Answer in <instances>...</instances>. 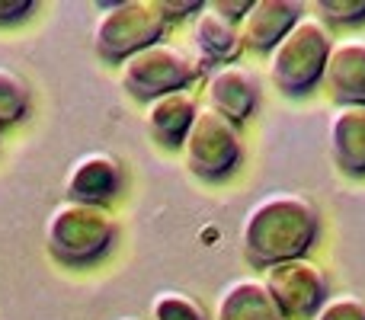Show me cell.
Masks as SVG:
<instances>
[{"label":"cell","instance_id":"277c9868","mask_svg":"<svg viewBox=\"0 0 365 320\" xmlns=\"http://www.w3.org/2000/svg\"><path fill=\"white\" fill-rule=\"evenodd\" d=\"M170 26L160 0H119L96 13L93 23V51L106 61L122 64L135 51L154 42H164Z\"/></svg>","mask_w":365,"mask_h":320},{"label":"cell","instance_id":"7402d4cb","mask_svg":"<svg viewBox=\"0 0 365 320\" xmlns=\"http://www.w3.org/2000/svg\"><path fill=\"white\" fill-rule=\"evenodd\" d=\"M250 4H253V0H212L215 10L225 13V16L234 19V23H240V19H244V13L250 10Z\"/></svg>","mask_w":365,"mask_h":320},{"label":"cell","instance_id":"44dd1931","mask_svg":"<svg viewBox=\"0 0 365 320\" xmlns=\"http://www.w3.org/2000/svg\"><path fill=\"white\" fill-rule=\"evenodd\" d=\"M160 6H164L167 19H180V16H189V13H202V0H182V4H177V0H160Z\"/></svg>","mask_w":365,"mask_h":320},{"label":"cell","instance_id":"ac0fdd59","mask_svg":"<svg viewBox=\"0 0 365 320\" xmlns=\"http://www.w3.org/2000/svg\"><path fill=\"white\" fill-rule=\"evenodd\" d=\"M311 320H365V298L343 291V295H330L324 308Z\"/></svg>","mask_w":365,"mask_h":320},{"label":"cell","instance_id":"5b68a950","mask_svg":"<svg viewBox=\"0 0 365 320\" xmlns=\"http://www.w3.org/2000/svg\"><path fill=\"white\" fill-rule=\"evenodd\" d=\"M199 61L170 42H154L135 51L119 64V81L135 100H158V96L186 90L199 77Z\"/></svg>","mask_w":365,"mask_h":320},{"label":"cell","instance_id":"603a6c76","mask_svg":"<svg viewBox=\"0 0 365 320\" xmlns=\"http://www.w3.org/2000/svg\"><path fill=\"white\" fill-rule=\"evenodd\" d=\"M119 320H141V317H119Z\"/></svg>","mask_w":365,"mask_h":320},{"label":"cell","instance_id":"ffe728a7","mask_svg":"<svg viewBox=\"0 0 365 320\" xmlns=\"http://www.w3.org/2000/svg\"><path fill=\"white\" fill-rule=\"evenodd\" d=\"M32 10H36L32 0H0V26L16 23V19H26Z\"/></svg>","mask_w":365,"mask_h":320},{"label":"cell","instance_id":"9c48e42d","mask_svg":"<svg viewBox=\"0 0 365 320\" xmlns=\"http://www.w3.org/2000/svg\"><path fill=\"white\" fill-rule=\"evenodd\" d=\"M205 106L231 119L234 125L247 122L257 109L259 100V83L253 71L240 68V64H221L205 77Z\"/></svg>","mask_w":365,"mask_h":320},{"label":"cell","instance_id":"3957f363","mask_svg":"<svg viewBox=\"0 0 365 320\" xmlns=\"http://www.w3.org/2000/svg\"><path fill=\"white\" fill-rule=\"evenodd\" d=\"M334 48L330 26L321 16L304 13L292 32L269 51V77L282 93L302 96L324 81L327 58Z\"/></svg>","mask_w":365,"mask_h":320},{"label":"cell","instance_id":"8fae6325","mask_svg":"<svg viewBox=\"0 0 365 320\" xmlns=\"http://www.w3.org/2000/svg\"><path fill=\"white\" fill-rule=\"evenodd\" d=\"M327 148L346 176H365V106H340L330 113Z\"/></svg>","mask_w":365,"mask_h":320},{"label":"cell","instance_id":"2e32d148","mask_svg":"<svg viewBox=\"0 0 365 320\" xmlns=\"http://www.w3.org/2000/svg\"><path fill=\"white\" fill-rule=\"evenodd\" d=\"M148 320H212V317H208L205 304L199 298L177 291V289H164L151 298Z\"/></svg>","mask_w":365,"mask_h":320},{"label":"cell","instance_id":"d6986e66","mask_svg":"<svg viewBox=\"0 0 365 320\" xmlns=\"http://www.w3.org/2000/svg\"><path fill=\"white\" fill-rule=\"evenodd\" d=\"M324 23H340V26H356L365 23V0H317Z\"/></svg>","mask_w":365,"mask_h":320},{"label":"cell","instance_id":"52a82bcc","mask_svg":"<svg viewBox=\"0 0 365 320\" xmlns=\"http://www.w3.org/2000/svg\"><path fill=\"white\" fill-rule=\"evenodd\" d=\"M263 285L269 289L285 320H311L330 298L327 276L308 257L285 259V263L263 269Z\"/></svg>","mask_w":365,"mask_h":320},{"label":"cell","instance_id":"9a60e30c","mask_svg":"<svg viewBox=\"0 0 365 320\" xmlns=\"http://www.w3.org/2000/svg\"><path fill=\"white\" fill-rule=\"evenodd\" d=\"M192 42L199 48V55L212 64H231L237 58V51L244 48L240 42V26L234 19H227L225 13H218L212 4L202 6V13L195 16V32Z\"/></svg>","mask_w":365,"mask_h":320},{"label":"cell","instance_id":"4fadbf2b","mask_svg":"<svg viewBox=\"0 0 365 320\" xmlns=\"http://www.w3.org/2000/svg\"><path fill=\"white\" fill-rule=\"evenodd\" d=\"M195 113H199V103H195V96L189 90L158 96V100H151L145 106L148 135L164 148H182V141H186L189 128L195 122Z\"/></svg>","mask_w":365,"mask_h":320},{"label":"cell","instance_id":"5bb4252c","mask_svg":"<svg viewBox=\"0 0 365 320\" xmlns=\"http://www.w3.org/2000/svg\"><path fill=\"white\" fill-rule=\"evenodd\" d=\"M212 320H285L263 279H234L218 291Z\"/></svg>","mask_w":365,"mask_h":320},{"label":"cell","instance_id":"30bf717a","mask_svg":"<svg viewBox=\"0 0 365 320\" xmlns=\"http://www.w3.org/2000/svg\"><path fill=\"white\" fill-rule=\"evenodd\" d=\"M302 16H304L302 0H253L250 10L237 23L240 42L253 51H266L269 55Z\"/></svg>","mask_w":365,"mask_h":320},{"label":"cell","instance_id":"7c38bea8","mask_svg":"<svg viewBox=\"0 0 365 320\" xmlns=\"http://www.w3.org/2000/svg\"><path fill=\"white\" fill-rule=\"evenodd\" d=\"M324 81L340 103L365 106V38H336Z\"/></svg>","mask_w":365,"mask_h":320},{"label":"cell","instance_id":"e0dca14e","mask_svg":"<svg viewBox=\"0 0 365 320\" xmlns=\"http://www.w3.org/2000/svg\"><path fill=\"white\" fill-rule=\"evenodd\" d=\"M29 109V83L23 74L0 64V125L19 122Z\"/></svg>","mask_w":365,"mask_h":320},{"label":"cell","instance_id":"ba28073f","mask_svg":"<svg viewBox=\"0 0 365 320\" xmlns=\"http://www.w3.org/2000/svg\"><path fill=\"white\" fill-rule=\"evenodd\" d=\"M64 192L74 202L106 205L122 192V163L109 151L81 154L64 173Z\"/></svg>","mask_w":365,"mask_h":320},{"label":"cell","instance_id":"6da1fadb","mask_svg":"<svg viewBox=\"0 0 365 320\" xmlns=\"http://www.w3.org/2000/svg\"><path fill=\"white\" fill-rule=\"evenodd\" d=\"M321 234V212L302 192H269L247 208L240 221V250L247 263L269 269L298 259Z\"/></svg>","mask_w":365,"mask_h":320},{"label":"cell","instance_id":"7a4b0ae2","mask_svg":"<svg viewBox=\"0 0 365 320\" xmlns=\"http://www.w3.org/2000/svg\"><path fill=\"white\" fill-rule=\"evenodd\" d=\"M119 237L113 212L106 205L64 199L45 218V247L64 266H90L106 257Z\"/></svg>","mask_w":365,"mask_h":320},{"label":"cell","instance_id":"8992f818","mask_svg":"<svg viewBox=\"0 0 365 320\" xmlns=\"http://www.w3.org/2000/svg\"><path fill=\"white\" fill-rule=\"evenodd\" d=\"M244 145H240V128L221 113L208 109L205 103L195 113V122L182 141V160L199 180H225L237 170Z\"/></svg>","mask_w":365,"mask_h":320}]
</instances>
